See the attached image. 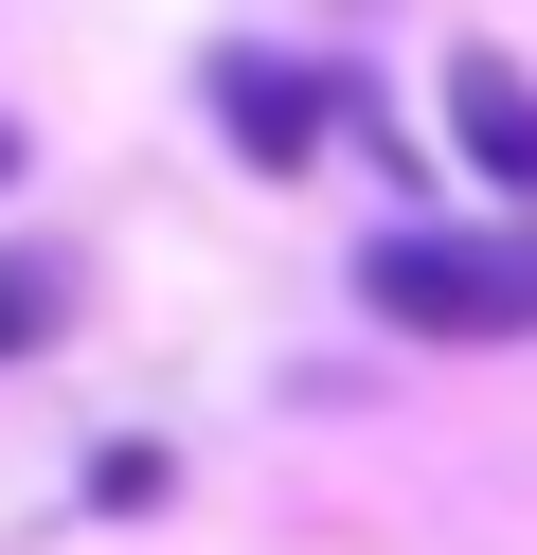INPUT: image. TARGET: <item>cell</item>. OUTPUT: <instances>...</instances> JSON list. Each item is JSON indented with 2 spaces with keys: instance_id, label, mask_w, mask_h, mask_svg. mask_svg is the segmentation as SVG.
<instances>
[{
  "instance_id": "277c9868",
  "label": "cell",
  "mask_w": 537,
  "mask_h": 555,
  "mask_svg": "<svg viewBox=\"0 0 537 555\" xmlns=\"http://www.w3.org/2000/svg\"><path fill=\"white\" fill-rule=\"evenodd\" d=\"M54 323H72V251H0V359H36Z\"/></svg>"
},
{
  "instance_id": "6da1fadb",
  "label": "cell",
  "mask_w": 537,
  "mask_h": 555,
  "mask_svg": "<svg viewBox=\"0 0 537 555\" xmlns=\"http://www.w3.org/2000/svg\"><path fill=\"white\" fill-rule=\"evenodd\" d=\"M358 305L394 340H537V216H394V233H358Z\"/></svg>"
},
{
  "instance_id": "3957f363",
  "label": "cell",
  "mask_w": 537,
  "mask_h": 555,
  "mask_svg": "<svg viewBox=\"0 0 537 555\" xmlns=\"http://www.w3.org/2000/svg\"><path fill=\"white\" fill-rule=\"evenodd\" d=\"M430 90H448V144H465V180H484L501 216H537V73H520L501 37H465Z\"/></svg>"
},
{
  "instance_id": "7a4b0ae2",
  "label": "cell",
  "mask_w": 537,
  "mask_h": 555,
  "mask_svg": "<svg viewBox=\"0 0 537 555\" xmlns=\"http://www.w3.org/2000/svg\"><path fill=\"white\" fill-rule=\"evenodd\" d=\"M215 126H233V162H251V180H305V162H322V126H341V73H305V54H215Z\"/></svg>"
},
{
  "instance_id": "5b68a950",
  "label": "cell",
  "mask_w": 537,
  "mask_h": 555,
  "mask_svg": "<svg viewBox=\"0 0 537 555\" xmlns=\"http://www.w3.org/2000/svg\"><path fill=\"white\" fill-rule=\"evenodd\" d=\"M0 180H18V126H0Z\"/></svg>"
}]
</instances>
